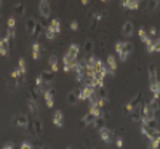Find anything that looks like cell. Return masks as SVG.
Here are the masks:
<instances>
[{
  "label": "cell",
  "instance_id": "cell-1",
  "mask_svg": "<svg viewBox=\"0 0 160 149\" xmlns=\"http://www.w3.org/2000/svg\"><path fill=\"white\" fill-rule=\"evenodd\" d=\"M26 130L31 131L32 135H35V136H40V135H42V131H43L42 120H40L38 117H34V120L29 122V125H28V128H26Z\"/></svg>",
  "mask_w": 160,
  "mask_h": 149
},
{
  "label": "cell",
  "instance_id": "cell-2",
  "mask_svg": "<svg viewBox=\"0 0 160 149\" xmlns=\"http://www.w3.org/2000/svg\"><path fill=\"white\" fill-rule=\"evenodd\" d=\"M64 55L69 58V61H71L72 64H75L77 59H78V55H80V47H78V44H72V45H69L68 51H66Z\"/></svg>",
  "mask_w": 160,
  "mask_h": 149
},
{
  "label": "cell",
  "instance_id": "cell-3",
  "mask_svg": "<svg viewBox=\"0 0 160 149\" xmlns=\"http://www.w3.org/2000/svg\"><path fill=\"white\" fill-rule=\"evenodd\" d=\"M29 116H26V114H16L15 117H13V125H16V127H19V128H28V125H29Z\"/></svg>",
  "mask_w": 160,
  "mask_h": 149
},
{
  "label": "cell",
  "instance_id": "cell-4",
  "mask_svg": "<svg viewBox=\"0 0 160 149\" xmlns=\"http://www.w3.org/2000/svg\"><path fill=\"white\" fill-rule=\"evenodd\" d=\"M149 103L154 109V119L160 120V96H152V100Z\"/></svg>",
  "mask_w": 160,
  "mask_h": 149
},
{
  "label": "cell",
  "instance_id": "cell-5",
  "mask_svg": "<svg viewBox=\"0 0 160 149\" xmlns=\"http://www.w3.org/2000/svg\"><path fill=\"white\" fill-rule=\"evenodd\" d=\"M99 131V136H101V140L106 143V144H109L111 141H112V130H109L108 127H102L101 130H98Z\"/></svg>",
  "mask_w": 160,
  "mask_h": 149
},
{
  "label": "cell",
  "instance_id": "cell-6",
  "mask_svg": "<svg viewBox=\"0 0 160 149\" xmlns=\"http://www.w3.org/2000/svg\"><path fill=\"white\" fill-rule=\"evenodd\" d=\"M78 93H80V88H75V90H72V91L68 93V104L75 106V104L80 101V100H78Z\"/></svg>",
  "mask_w": 160,
  "mask_h": 149
},
{
  "label": "cell",
  "instance_id": "cell-7",
  "mask_svg": "<svg viewBox=\"0 0 160 149\" xmlns=\"http://www.w3.org/2000/svg\"><path fill=\"white\" fill-rule=\"evenodd\" d=\"M28 107H29V112L32 117H38V101L29 98L28 100Z\"/></svg>",
  "mask_w": 160,
  "mask_h": 149
},
{
  "label": "cell",
  "instance_id": "cell-8",
  "mask_svg": "<svg viewBox=\"0 0 160 149\" xmlns=\"http://www.w3.org/2000/svg\"><path fill=\"white\" fill-rule=\"evenodd\" d=\"M95 119H96V116L93 114L91 111H88V114L82 119V122H80V125L82 127H88V125H93V122H95Z\"/></svg>",
  "mask_w": 160,
  "mask_h": 149
},
{
  "label": "cell",
  "instance_id": "cell-9",
  "mask_svg": "<svg viewBox=\"0 0 160 149\" xmlns=\"http://www.w3.org/2000/svg\"><path fill=\"white\" fill-rule=\"evenodd\" d=\"M43 47L40 45V42H37V40H34V44H32V58L34 59H38L40 58V53H42Z\"/></svg>",
  "mask_w": 160,
  "mask_h": 149
},
{
  "label": "cell",
  "instance_id": "cell-10",
  "mask_svg": "<svg viewBox=\"0 0 160 149\" xmlns=\"http://www.w3.org/2000/svg\"><path fill=\"white\" fill-rule=\"evenodd\" d=\"M148 74H149V82H151V84H154V82H157V80H158L155 64H151V66L148 67Z\"/></svg>",
  "mask_w": 160,
  "mask_h": 149
},
{
  "label": "cell",
  "instance_id": "cell-11",
  "mask_svg": "<svg viewBox=\"0 0 160 149\" xmlns=\"http://www.w3.org/2000/svg\"><path fill=\"white\" fill-rule=\"evenodd\" d=\"M133 31H135V26H133V23H131V21H127V23L123 24V28H122V34H123L125 37H131V35H133Z\"/></svg>",
  "mask_w": 160,
  "mask_h": 149
},
{
  "label": "cell",
  "instance_id": "cell-12",
  "mask_svg": "<svg viewBox=\"0 0 160 149\" xmlns=\"http://www.w3.org/2000/svg\"><path fill=\"white\" fill-rule=\"evenodd\" d=\"M53 124H55L56 127H62L64 124V119H62V112L61 111H55V114H53Z\"/></svg>",
  "mask_w": 160,
  "mask_h": 149
},
{
  "label": "cell",
  "instance_id": "cell-13",
  "mask_svg": "<svg viewBox=\"0 0 160 149\" xmlns=\"http://www.w3.org/2000/svg\"><path fill=\"white\" fill-rule=\"evenodd\" d=\"M40 75H42L43 82H53V79H55V71H51V69L42 71V72H40Z\"/></svg>",
  "mask_w": 160,
  "mask_h": 149
},
{
  "label": "cell",
  "instance_id": "cell-14",
  "mask_svg": "<svg viewBox=\"0 0 160 149\" xmlns=\"http://www.w3.org/2000/svg\"><path fill=\"white\" fill-rule=\"evenodd\" d=\"M141 101H142V93H141V91H138V93L135 95V96H133V98L128 101V104H131V106L136 109V107H138V104H139Z\"/></svg>",
  "mask_w": 160,
  "mask_h": 149
},
{
  "label": "cell",
  "instance_id": "cell-15",
  "mask_svg": "<svg viewBox=\"0 0 160 149\" xmlns=\"http://www.w3.org/2000/svg\"><path fill=\"white\" fill-rule=\"evenodd\" d=\"M8 51H10L8 40H0V56H7Z\"/></svg>",
  "mask_w": 160,
  "mask_h": 149
},
{
  "label": "cell",
  "instance_id": "cell-16",
  "mask_svg": "<svg viewBox=\"0 0 160 149\" xmlns=\"http://www.w3.org/2000/svg\"><path fill=\"white\" fill-rule=\"evenodd\" d=\"M58 63H59V61H58V56H56V55H51V56L48 58L50 69H51V71H55V72L58 71V67H59V66H58Z\"/></svg>",
  "mask_w": 160,
  "mask_h": 149
},
{
  "label": "cell",
  "instance_id": "cell-17",
  "mask_svg": "<svg viewBox=\"0 0 160 149\" xmlns=\"http://www.w3.org/2000/svg\"><path fill=\"white\" fill-rule=\"evenodd\" d=\"M35 24H37V21L34 19V18H29V19H26V32H28L29 35L34 32V28H35Z\"/></svg>",
  "mask_w": 160,
  "mask_h": 149
},
{
  "label": "cell",
  "instance_id": "cell-18",
  "mask_svg": "<svg viewBox=\"0 0 160 149\" xmlns=\"http://www.w3.org/2000/svg\"><path fill=\"white\" fill-rule=\"evenodd\" d=\"M43 29H45V26H43V24H38V23L35 24V28H34V32L31 34V35L34 37V40H37V39L40 37V34L43 32Z\"/></svg>",
  "mask_w": 160,
  "mask_h": 149
},
{
  "label": "cell",
  "instance_id": "cell-19",
  "mask_svg": "<svg viewBox=\"0 0 160 149\" xmlns=\"http://www.w3.org/2000/svg\"><path fill=\"white\" fill-rule=\"evenodd\" d=\"M93 125H95V128H96V130H101L102 127H106V117H104V116L96 117V119H95V122H93Z\"/></svg>",
  "mask_w": 160,
  "mask_h": 149
},
{
  "label": "cell",
  "instance_id": "cell-20",
  "mask_svg": "<svg viewBox=\"0 0 160 149\" xmlns=\"http://www.w3.org/2000/svg\"><path fill=\"white\" fill-rule=\"evenodd\" d=\"M50 28H51L53 31H55L56 34H59V32H61V21H59L58 18L51 19V21H50Z\"/></svg>",
  "mask_w": 160,
  "mask_h": 149
},
{
  "label": "cell",
  "instance_id": "cell-21",
  "mask_svg": "<svg viewBox=\"0 0 160 149\" xmlns=\"http://www.w3.org/2000/svg\"><path fill=\"white\" fill-rule=\"evenodd\" d=\"M98 101H99V95H98L96 90H93L90 98H88V103H90V106H95V104H98Z\"/></svg>",
  "mask_w": 160,
  "mask_h": 149
},
{
  "label": "cell",
  "instance_id": "cell-22",
  "mask_svg": "<svg viewBox=\"0 0 160 149\" xmlns=\"http://www.w3.org/2000/svg\"><path fill=\"white\" fill-rule=\"evenodd\" d=\"M83 51H85V55H87V56L93 53V40H91V39H88L87 42H85V45H83Z\"/></svg>",
  "mask_w": 160,
  "mask_h": 149
},
{
  "label": "cell",
  "instance_id": "cell-23",
  "mask_svg": "<svg viewBox=\"0 0 160 149\" xmlns=\"http://www.w3.org/2000/svg\"><path fill=\"white\" fill-rule=\"evenodd\" d=\"M117 66H118V64H117L115 56H114V55H109V56H108V67H109V69H114V71H115Z\"/></svg>",
  "mask_w": 160,
  "mask_h": 149
},
{
  "label": "cell",
  "instance_id": "cell-24",
  "mask_svg": "<svg viewBox=\"0 0 160 149\" xmlns=\"http://www.w3.org/2000/svg\"><path fill=\"white\" fill-rule=\"evenodd\" d=\"M43 32H45V35H47V39H48V40H55V37L58 35L55 31H53V29L50 28V26H47V28L43 29Z\"/></svg>",
  "mask_w": 160,
  "mask_h": 149
},
{
  "label": "cell",
  "instance_id": "cell-25",
  "mask_svg": "<svg viewBox=\"0 0 160 149\" xmlns=\"http://www.w3.org/2000/svg\"><path fill=\"white\" fill-rule=\"evenodd\" d=\"M40 96H42V95H40V88H38V87L32 88V90H31V93H29V98H32V100H35V101H38V100H40Z\"/></svg>",
  "mask_w": 160,
  "mask_h": 149
},
{
  "label": "cell",
  "instance_id": "cell-26",
  "mask_svg": "<svg viewBox=\"0 0 160 149\" xmlns=\"http://www.w3.org/2000/svg\"><path fill=\"white\" fill-rule=\"evenodd\" d=\"M15 13H16V16H22L24 15V3L22 2H18L15 5Z\"/></svg>",
  "mask_w": 160,
  "mask_h": 149
},
{
  "label": "cell",
  "instance_id": "cell-27",
  "mask_svg": "<svg viewBox=\"0 0 160 149\" xmlns=\"http://www.w3.org/2000/svg\"><path fill=\"white\" fill-rule=\"evenodd\" d=\"M141 124H146L149 128H157V124H158V120L157 119H154V117H151V119H148L146 122H141Z\"/></svg>",
  "mask_w": 160,
  "mask_h": 149
},
{
  "label": "cell",
  "instance_id": "cell-28",
  "mask_svg": "<svg viewBox=\"0 0 160 149\" xmlns=\"http://www.w3.org/2000/svg\"><path fill=\"white\" fill-rule=\"evenodd\" d=\"M133 50H135V47H133V44H130V42H123V51L127 53L128 56H130L131 53H133Z\"/></svg>",
  "mask_w": 160,
  "mask_h": 149
},
{
  "label": "cell",
  "instance_id": "cell-29",
  "mask_svg": "<svg viewBox=\"0 0 160 149\" xmlns=\"http://www.w3.org/2000/svg\"><path fill=\"white\" fill-rule=\"evenodd\" d=\"M7 87H8V90H10V91H16V88H18V84H16V80H15V79L11 77V79L8 80Z\"/></svg>",
  "mask_w": 160,
  "mask_h": 149
},
{
  "label": "cell",
  "instance_id": "cell-30",
  "mask_svg": "<svg viewBox=\"0 0 160 149\" xmlns=\"http://www.w3.org/2000/svg\"><path fill=\"white\" fill-rule=\"evenodd\" d=\"M130 119H131V122H136V124H138V122H141V119H142V117H141L139 111H138V109H135V111L131 112V117H130Z\"/></svg>",
  "mask_w": 160,
  "mask_h": 149
},
{
  "label": "cell",
  "instance_id": "cell-31",
  "mask_svg": "<svg viewBox=\"0 0 160 149\" xmlns=\"http://www.w3.org/2000/svg\"><path fill=\"white\" fill-rule=\"evenodd\" d=\"M128 10H138L139 8V0H130L128 5H127Z\"/></svg>",
  "mask_w": 160,
  "mask_h": 149
},
{
  "label": "cell",
  "instance_id": "cell-32",
  "mask_svg": "<svg viewBox=\"0 0 160 149\" xmlns=\"http://www.w3.org/2000/svg\"><path fill=\"white\" fill-rule=\"evenodd\" d=\"M0 40H8V28L0 26Z\"/></svg>",
  "mask_w": 160,
  "mask_h": 149
},
{
  "label": "cell",
  "instance_id": "cell-33",
  "mask_svg": "<svg viewBox=\"0 0 160 149\" xmlns=\"http://www.w3.org/2000/svg\"><path fill=\"white\" fill-rule=\"evenodd\" d=\"M18 69L22 75H26V61L22 58H19V61H18Z\"/></svg>",
  "mask_w": 160,
  "mask_h": 149
},
{
  "label": "cell",
  "instance_id": "cell-34",
  "mask_svg": "<svg viewBox=\"0 0 160 149\" xmlns=\"http://www.w3.org/2000/svg\"><path fill=\"white\" fill-rule=\"evenodd\" d=\"M160 7V0H149V11H154Z\"/></svg>",
  "mask_w": 160,
  "mask_h": 149
},
{
  "label": "cell",
  "instance_id": "cell-35",
  "mask_svg": "<svg viewBox=\"0 0 160 149\" xmlns=\"http://www.w3.org/2000/svg\"><path fill=\"white\" fill-rule=\"evenodd\" d=\"M157 82H158V80H157ZM157 82H154V84H151V85H149L152 96H158V85H157Z\"/></svg>",
  "mask_w": 160,
  "mask_h": 149
},
{
  "label": "cell",
  "instance_id": "cell-36",
  "mask_svg": "<svg viewBox=\"0 0 160 149\" xmlns=\"http://www.w3.org/2000/svg\"><path fill=\"white\" fill-rule=\"evenodd\" d=\"M7 28L8 29H16V19L15 18H8V21H7Z\"/></svg>",
  "mask_w": 160,
  "mask_h": 149
},
{
  "label": "cell",
  "instance_id": "cell-37",
  "mask_svg": "<svg viewBox=\"0 0 160 149\" xmlns=\"http://www.w3.org/2000/svg\"><path fill=\"white\" fill-rule=\"evenodd\" d=\"M117 56H118V61L120 63H125L128 59V55H127L125 51H117Z\"/></svg>",
  "mask_w": 160,
  "mask_h": 149
},
{
  "label": "cell",
  "instance_id": "cell-38",
  "mask_svg": "<svg viewBox=\"0 0 160 149\" xmlns=\"http://www.w3.org/2000/svg\"><path fill=\"white\" fill-rule=\"evenodd\" d=\"M96 91H98V95H99V98H102V100H108V91H106V88H104V87L98 88Z\"/></svg>",
  "mask_w": 160,
  "mask_h": 149
},
{
  "label": "cell",
  "instance_id": "cell-39",
  "mask_svg": "<svg viewBox=\"0 0 160 149\" xmlns=\"http://www.w3.org/2000/svg\"><path fill=\"white\" fill-rule=\"evenodd\" d=\"M43 84H45V82H43V79H42V75L38 74V75H37V79H35V85H37L38 88H42V87H43Z\"/></svg>",
  "mask_w": 160,
  "mask_h": 149
},
{
  "label": "cell",
  "instance_id": "cell-40",
  "mask_svg": "<svg viewBox=\"0 0 160 149\" xmlns=\"http://www.w3.org/2000/svg\"><path fill=\"white\" fill-rule=\"evenodd\" d=\"M138 34H139V39H141V42H144V39L148 37V32L144 31V28H139V31H138Z\"/></svg>",
  "mask_w": 160,
  "mask_h": 149
},
{
  "label": "cell",
  "instance_id": "cell-41",
  "mask_svg": "<svg viewBox=\"0 0 160 149\" xmlns=\"http://www.w3.org/2000/svg\"><path fill=\"white\" fill-rule=\"evenodd\" d=\"M21 75H22V74L19 72V69H18V67H16V69H13V71H11V77L15 79V80H16L18 77H21Z\"/></svg>",
  "mask_w": 160,
  "mask_h": 149
},
{
  "label": "cell",
  "instance_id": "cell-42",
  "mask_svg": "<svg viewBox=\"0 0 160 149\" xmlns=\"http://www.w3.org/2000/svg\"><path fill=\"white\" fill-rule=\"evenodd\" d=\"M160 146V136H157L155 140H151V147H158Z\"/></svg>",
  "mask_w": 160,
  "mask_h": 149
},
{
  "label": "cell",
  "instance_id": "cell-43",
  "mask_svg": "<svg viewBox=\"0 0 160 149\" xmlns=\"http://www.w3.org/2000/svg\"><path fill=\"white\" fill-rule=\"evenodd\" d=\"M146 47H148V51H149V53H154V51H155V47H154V40H152V42H149V44L146 45Z\"/></svg>",
  "mask_w": 160,
  "mask_h": 149
},
{
  "label": "cell",
  "instance_id": "cell-44",
  "mask_svg": "<svg viewBox=\"0 0 160 149\" xmlns=\"http://www.w3.org/2000/svg\"><path fill=\"white\" fill-rule=\"evenodd\" d=\"M117 51H123V42H117L115 44V53Z\"/></svg>",
  "mask_w": 160,
  "mask_h": 149
},
{
  "label": "cell",
  "instance_id": "cell-45",
  "mask_svg": "<svg viewBox=\"0 0 160 149\" xmlns=\"http://www.w3.org/2000/svg\"><path fill=\"white\" fill-rule=\"evenodd\" d=\"M21 147H22V149H31V147H34V144L29 143V141H24V143L21 144Z\"/></svg>",
  "mask_w": 160,
  "mask_h": 149
},
{
  "label": "cell",
  "instance_id": "cell-46",
  "mask_svg": "<svg viewBox=\"0 0 160 149\" xmlns=\"http://www.w3.org/2000/svg\"><path fill=\"white\" fill-rule=\"evenodd\" d=\"M115 146H117V147H122V146H123V140L120 138V136H117V140H115Z\"/></svg>",
  "mask_w": 160,
  "mask_h": 149
},
{
  "label": "cell",
  "instance_id": "cell-47",
  "mask_svg": "<svg viewBox=\"0 0 160 149\" xmlns=\"http://www.w3.org/2000/svg\"><path fill=\"white\" fill-rule=\"evenodd\" d=\"M71 31H78V23L77 21H72L71 23Z\"/></svg>",
  "mask_w": 160,
  "mask_h": 149
},
{
  "label": "cell",
  "instance_id": "cell-48",
  "mask_svg": "<svg viewBox=\"0 0 160 149\" xmlns=\"http://www.w3.org/2000/svg\"><path fill=\"white\" fill-rule=\"evenodd\" d=\"M16 84H18V87H22L24 85V75H21V77L16 79Z\"/></svg>",
  "mask_w": 160,
  "mask_h": 149
},
{
  "label": "cell",
  "instance_id": "cell-49",
  "mask_svg": "<svg viewBox=\"0 0 160 149\" xmlns=\"http://www.w3.org/2000/svg\"><path fill=\"white\" fill-rule=\"evenodd\" d=\"M149 34H151L152 37H157V35H158V31H157L155 28H151V29H149Z\"/></svg>",
  "mask_w": 160,
  "mask_h": 149
},
{
  "label": "cell",
  "instance_id": "cell-50",
  "mask_svg": "<svg viewBox=\"0 0 160 149\" xmlns=\"http://www.w3.org/2000/svg\"><path fill=\"white\" fill-rule=\"evenodd\" d=\"M3 147H5V149H13V147H15V144H13V143H5Z\"/></svg>",
  "mask_w": 160,
  "mask_h": 149
},
{
  "label": "cell",
  "instance_id": "cell-51",
  "mask_svg": "<svg viewBox=\"0 0 160 149\" xmlns=\"http://www.w3.org/2000/svg\"><path fill=\"white\" fill-rule=\"evenodd\" d=\"M128 2H130V0H120V5H122V7H125V8H127Z\"/></svg>",
  "mask_w": 160,
  "mask_h": 149
},
{
  "label": "cell",
  "instance_id": "cell-52",
  "mask_svg": "<svg viewBox=\"0 0 160 149\" xmlns=\"http://www.w3.org/2000/svg\"><path fill=\"white\" fill-rule=\"evenodd\" d=\"M88 3H90V0H82V5H85V7H87Z\"/></svg>",
  "mask_w": 160,
  "mask_h": 149
},
{
  "label": "cell",
  "instance_id": "cell-53",
  "mask_svg": "<svg viewBox=\"0 0 160 149\" xmlns=\"http://www.w3.org/2000/svg\"><path fill=\"white\" fill-rule=\"evenodd\" d=\"M157 85H158V96H160V80L157 82Z\"/></svg>",
  "mask_w": 160,
  "mask_h": 149
},
{
  "label": "cell",
  "instance_id": "cell-54",
  "mask_svg": "<svg viewBox=\"0 0 160 149\" xmlns=\"http://www.w3.org/2000/svg\"><path fill=\"white\" fill-rule=\"evenodd\" d=\"M45 2H51V0H45Z\"/></svg>",
  "mask_w": 160,
  "mask_h": 149
},
{
  "label": "cell",
  "instance_id": "cell-55",
  "mask_svg": "<svg viewBox=\"0 0 160 149\" xmlns=\"http://www.w3.org/2000/svg\"><path fill=\"white\" fill-rule=\"evenodd\" d=\"M139 2H141V0H139Z\"/></svg>",
  "mask_w": 160,
  "mask_h": 149
},
{
  "label": "cell",
  "instance_id": "cell-56",
  "mask_svg": "<svg viewBox=\"0 0 160 149\" xmlns=\"http://www.w3.org/2000/svg\"><path fill=\"white\" fill-rule=\"evenodd\" d=\"M158 8H160V7H158Z\"/></svg>",
  "mask_w": 160,
  "mask_h": 149
}]
</instances>
